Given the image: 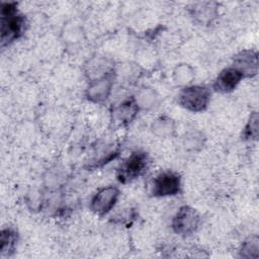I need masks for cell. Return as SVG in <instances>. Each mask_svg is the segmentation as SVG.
<instances>
[{"mask_svg":"<svg viewBox=\"0 0 259 259\" xmlns=\"http://www.w3.org/2000/svg\"><path fill=\"white\" fill-rule=\"evenodd\" d=\"M0 18L1 47H5L22 35L26 22L24 16L19 13L17 4L14 2H5L1 4Z\"/></svg>","mask_w":259,"mask_h":259,"instance_id":"6da1fadb","label":"cell"},{"mask_svg":"<svg viewBox=\"0 0 259 259\" xmlns=\"http://www.w3.org/2000/svg\"><path fill=\"white\" fill-rule=\"evenodd\" d=\"M210 100V90L202 85L183 87L178 96V103L191 112H201L206 109Z\"/></svg>","mask_w":259,"mask_h":259,"instance_id":"7a4b0ae2","label":"cell"},{"mask_svg":"<svg viewBox=\"0 0 259 259\" xmlns=\"http://www.w3.org/2000/svg\"><path fill=\"white\" fill-rule=\"evenodd\" d=\"M149 157L147 153L137 151L132 153L118 167L117 180L121 183L132 182L141 177L148 169Z\"/></svg>","mask_w":259,"mask_h":259,"instance_id":"3957f363","label":"cell"},{"mask_svg":"<svg viewBox=\"0 0 259 259\" xmlns=\"http://www.w3.org/2000/svg\"><path fill=\"white\" fill-rule=\"evenodd\" d=\"M181 190V177L174 171H163L152 181L151 193L155 197L177 195Z\"/></svg>","mask_w":259,"mask_h":259,"instance_id":"277c9868","label":"cell"},{"mask_svg":"<svg viewBox=\"0 0 259 259\" xmlns=\"http://www.w3.org/2000/svg\"><path fill=\"white\" fill-rule=\"evenodd\" d=\"M200 224V215L198 211L189 206H181L172 219L173 231L181 236H189L193 234Z\"/></svg>","mask_w":259,"mask_h":259,"instance_id":"5b68a950","label":"cell"},{"mask_svg":"<svg viewBox=\"0 0 259 259\" xmlns=\"http://www.w3.org/2000/svg\"><path fill=\"white\" fill-rule=\"evenodd\" d=\"M120 192L116 186H106L99 189L91 198L89 207L92 212L99 217L107 214L116 204Z\"/></svg>","mask_w":259,"mask_h":259,"instance_id":"8992f818","label":"cell"},{"mask_svg":"<svg viewBox=\"0 0 259 259\" xmlns=\"http://www.w3.org/2000/svg\"><path fill=\"white\" fill-rule=\"evenodd\" d=\"M113 86L111 72L89 81L85 91L86 98L94 103L105 102L111 94Z\"/></svg>","mask_w":259,"mask_h":259,"instance_id":"52a82bcc","label":"cell"},{"mask_svg":"<svg viewBox=\"0 0 259 259\" xmlns=\"http://www.w3.org/2000/svg\"><path fill=\"white\" fill-rule=\"evenodd\" d=\"M244 78H251L258 72V55L255 51L244 50L238 53L233 59V65Z\"/></svg>","mask_w":259,"mask_h":259,"instance_id":"ba28073f","label":"cell"},{"mask_svg":"<svg viewBox=\"0 0 259 259\" xmlns=\"http://www.w3.org/2000/svg\"><path fill=\"white\" fill-rule=\"evenodd\" d=\"M244 79V76L234 67H228L222 70L217 76L212 88L220 93H230L234 91L240 82Z\"/></svg>","mask_w":259,"mask_h":259,"instance_id":"9c48e42d","label":"cell"},{"mask_svg":"<svg viewBox=\"0 0 259 259\" xmlns=\"http://www.w3.org/2000/svg\"><path fill=\"white\" fill-rule=\"evenodd\" d=\"M140 108L134 97L124 99L119 104L115 105L112 108L111 114L113 121L117 122L120 125H127L131 123L137 116Z\"/></svg>","mask_w":259,"mask_h":259,"instance_id":"30bf717a","label":"cell"},{"mask_svg":"<svg viewBox=\"0 0 259 259\" xmlns=\"http://www.w3.org/2000/svg\"><path fill=\"white\" fill-rule=\"evenodd\" d=\"M191 16L200 24H209L218 16V5L214 2H197L189 9Z\"/></svg>","mask_w":259,"mask_h":259,"instance_id":"8fae6325","label":"cell"},{"mask_svg":"<svg viewBox=\"0 0 259 259\" xmlns=\"http://www.w3.org/2000/svg\"><path fill=\"white\" fill-rule=\"evenodd\" d=\"M18 234L13 228H4L0 235V256L2 258L11 256L17 246Z\"/></svg>","mask_w":259,"mask_h":259,"instance_id":"7c38bea8","label":"cell"},{"mask_svg":"<svg viewBox=\"0 0 259 259\" xmlns=\"http://www.w3.org/2000/svg\"><path fill=\"white\" fill-rule=\"evenodd\" d=\"M140 110L141 109H152L157 106L159 102V96L157 92L150 87L141 88L137 94L134 96Z\"/></svg>","mask_w":259,"mask_h":259,"instance_id":"4fadbf2b","label":"cell"},{"mask_svg":"<svg viewBox=\"0 0 259 259\" xmlns=\"http://www.w3.org/2000/svg\"><path fill=\"white\" fill-rule=\"evenodd\" d=\"M173 81L179 86H189L195 78L193 68L188 64H179L173 70Z\"/></svg>","mask_w":259,"mask_h":259,"instance_id":"5bb4252c","label":"cell"},{"mask_svg":"<svg viewBox=\"0 0 259 259\" xmlns=\"http://www.w3.org/2000/svg\"><path fill=\"white\" fill-rule=\"evenodd\" d=\"M151 130L160 138H168L175 132V122L168 116H160L152 123Z\"/></svg>","mask_w":259,"mask_h":259,"instance_id":"9a60e30c","label":"cell"},{"mask_svg":"<svg viewBox=\"0 0 259 259\" xmlns=\"http://www.w3.org/2000/svg\"><path fill=\"white\" fill-rule=\"evenodd\" d=\"M240 255L244 258H258L259 240L257 236H253L243 243L240 250Z\"/></svg>","mask_w":259,"mask_h":259,"instance_id":"2e32d148","label":"cell"},{"mask_svg":"<svg viewBox=\"0 0 259 259\" xmlns=\"http://www.w3.org/2000/svg\"><path fill=\"white\" fill-rule=\"evenodd\" d=\"M244 140L256 141L258 139V114L252 112L243 132Z\"/></svg>","mask_w":259,"mask_h":259,"instance_id":"e0dca14e","label":"cell"},{"mask_svg":"<svg viewBox=\"0 0 259 259\" xmlns=\"http://www.w3.org/2000/svg\"><path fill=\"white\" fill-rule=\"evenodd\" d=\"M202 140H203L202 135L200 133H197V132L190 133L184 138V147L186 150H192V151L200 149L201 146L203 145Z\"/></svg>","mask_w":259,"mask_h":259,"instance_id":"ac0fdd59","label":"cell"}]
</instances>
